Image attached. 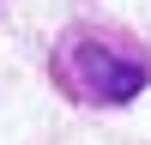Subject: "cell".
Listing matches in <instances>:
<instances>
[{"label": "cell", "mask_w": 151, "mask_h": 145, "mask_svg": "<svg viewBox=\"0 0 151 145\" xmlns=\"http://www.w3.org/2000/svg\"><path fill=\"white\" fill-rule=\"evenodd\" d=\"M55 85L79 109H121L151 85V55L139 36L109 30V24H73L48 55Z\"/></svg>", "instance_id": "obj_1"}]
</instances>
